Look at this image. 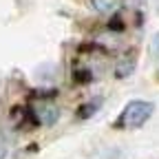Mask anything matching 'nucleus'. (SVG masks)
<instances>
[{
  "instance_id": "obj_1",
  "label": "nucleus",
  "mask_w": 159,
  "mask_h": 159,
  "mask_svg": "<svg viewBox=\"0 0 159 159\" xmlns=\"http://www.w3.org/2000/svg\"><path fill=\"white\" fill-rule=\"evenodd\" d=\"M155 113V104L152 102H146V99H133V102L126 104V108L122 111L117 119V126L119 128H139L144 126L150 115Z\"/></svg>"
},
{
  "instance_id": "obj_2",
  "label": "nucleus",
  "mask_w": 159,
  "mask_h": 159,
  "mask_svg": "<svg viewBox=\"0 0 159 159\" xmlns=\"http://www.w3.org/2000/svg\"><path fill=\"white\" fill-rule=\"evenodd\" d=\"M35 117H38L40 124L53 126L60 119V108L53 102H40V104H35Z\"/></svg>"
},
{
  "instance_id": "obj_3",
  "label": "nucleus",
  "mask_w": 159,
  "mask_h": 159,
  "mask_svg": "<svg viewBox=\"0 0 159 159\" xmlns=\"http://www.w3.org/2000/svg\"><path fill=\"white\" fill-rule=\"evenodd\" d=\"M117 0H93V7L99 11V13H113L117 9Z\"/></svg>"
},
{
  "instance_id": "obj_4",
  "label": "nucleus",
  "mask_w": 159,
  "mask_h": 159,
  "mask_svg": "<svg viewBox=\"0 0 159 159\" xmlns=\"http://www.w3.org/2000/svg\"><path fill=\"white\" fill-rule=\"evenodd\" d=\"M150 53L155 60H159V31L152 35V42H150Z\"/></svg>"
}]
</instances>
